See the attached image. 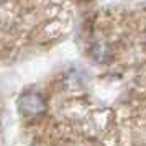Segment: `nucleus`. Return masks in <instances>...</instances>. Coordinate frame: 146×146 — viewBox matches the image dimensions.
Masks as SVG:
<instances>
[{
  "mask_svg": "<svg viewBox=\"0 0 146 146\" xmlns=\"http://www.w3.org/2000/svg\"><path fill=\"white\" fill-rule=\"evenodd\" d=\"M18 110H20L25 117H38L44 112V102L38 94H25L18 99Z\"/></svg>",
  "mask_w": 146,
  "mask_h": 146,
  "instance_id": "1",
  "label": "nucleus"
}]
</instances>
